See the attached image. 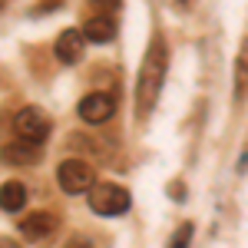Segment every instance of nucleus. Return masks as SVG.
Listing matches in <instances>:
<instances>
[{"label":"nucleus","instance_id":"nucleus-1","mask_svg":"<svg viewBox=\"0 0 248 248\" xmlns=\"http://www.w3.org/2000/svg\"><path fill=\"white\" fill-rule=\"evenodd\" d=\"M166 66H169V53H166V40L153 37L142 66H139V77H136V109L139 116H149L155 106V99L162 93V83H166Z\"/></svg>","mask_w":248,"mask_h":248},{"label":"nucleus","instance_id":"nucleus-2","mask_svg":"<svg viewBox=\"0 0 248 248\" xmlns=\"http://www.w3.org/2000/svg\"><path fill=\"white\" fill-rule=\"evenodd\" d=\"M86 195H90V209L103 218H119L129 212V192L116 182H96Z\"/></svg>","mask_w":248,"mask_h":248},{"label":"nucleus","instance_id":"nucleus-3","mask_svg":"<svg viewBox=\"0 0 248 248\" xmlns=\"http://www.w3.org/2000/svg\"><path fill=\"white\" fill-rule=\"evenodd\" d=\"M57 179L66 195H79V192H90L96 186V172L86 159H63L57 169Z\"/></svg>","mask_w":248,"mask_h":248},{"label":"nucleus","instance_id":"nucleus-4","mask_svg":"<svg viewBox=\"0 0 248 248\" xmlns=\"http://www.w3.org/2000/svg\"><path fill=\"white\" fill-rule=\"evenodd\" d=\"M14 133L27 142H43L50 136V116L43 113L40 106H23L17 116H14Z\"/></svg>","mask_w":248,"mask_h":248},{"label":"nucleus","instance_id":"nucleus-5","mask_svg":"<svg viewBox=\"0 0 248 248\" xmlns=\"http://www.w3.org/2000/svg\"><path fill=\"white\" fill-rule=\"evenodd\" d=\"M113 113H116V103L109 93H90L79 99V119L90 123V126H103Z\"/></svg>","mask_w":248,"mask_h":248},{"label":"nucleus","instance_id":"nucleus-6","mask_svg":"<svg viewBox=\"0 0 248 248\" xmlns=\"http://www.w3.org/2000/svg\"><path fill=\"white\" fill-rule=\"evenodd\" d=\"M57 225H60V218L53 212H30V215L20 222V235H23L27 242H46V238H53Z\"/></svg>","mask_w":248,"mask_h":248},{"label":"nucleus","instance_id":"nucleus-7","mask_svg":"<svg viewBox=\"0 0 248 248\" xmlns=\"http://www.w3.org/2000/svg\"><path fill=\"white\" fill-rule=\"evenodd\" d=\"M83 50H86V37H83V30H63L57 37V46H53V53H57L60 63H66V66H73L83 60Z\"/></svg>","mask_w":248,"mask_h":248},{"label":"nucleus","instance_id":"nucleus-8","mask_svg":"<svg viewBox=\"0 0 248 248\" xmlns=\"http://www.w3.org/2000/svg\"><path fill=\"white\" fill-rule=\"evenodd\" d=\"M0 159L10 162V166H33V162H40V146L27 142V139H17V142H7L0 149Z\"/></svg>","mask_w":248,"mask_h":248},{"label":"nucleus","instance_id":"nucleus-9","mask_svg":"<svg viewBox=\"0 0 248 248\" xmlns=\"http://www.w3.org/2000/svg\"><path fill=\"white\" fill-rule=\"evenodd\" d=\"M83 37L90 40V43H109L116 37V23L113 17H106V14H96L83 23Z\"/></svg>","mask_w":248,"mask_h":248},{"label":"nucleus","instance_id":"nucleus-10","mask_svg":"<svg viewBox=\"0 0 248 248\" xmlns=\"http://www.w3.org/2000/svg\"><path fill=\"white\" fill-rule=\"evenodd\" d=\"M23 205H27V189H23V182H17V179L3 182V186H0V209L3 212H20Z\"/></svg>","mask_w":248,"mask_h":248},{"label":"nucleus","instance_id":"nucleus-11","mask_svg":"<svg viewBox=\"0 0 248 248\" xmlns=\"http://www.w3.org/2000/svg\"><path fill=\"white\" fill-rule=\"evenodd\" d=\"M235 79H238V86H245V83H248V37L242 40V46H238V60H235Z\"/></svg>","mask_w":248,"mask_h":248},{"label":"nucleus","instance_id":"nucleus-12","mask_svg":"<svg viewBox=\"0 0 248 248\" xmlns=\"http://www.w3.org/2000/svg\"><path fill=\"white\" fill-rule=\"evenodd\" d=\"M189 238H192V225H179V232L172 235L169 248H189Z\"/></svg>","mask_w":248,"mask_h":248},{"label":"nucleus","instance_id":"nucleus-13","mask_svg":"<svg viewBox=\"0 0 248 248\" xmlns=\"http://www.w3.org/2000/svg\"><path fill=\"white\" fill-rule=\"evenodd\" d=\"M119 3H123V0H90V7H93L96 14H106V17H109L113 10H119Z\"/></svg>","mask_w":248,"mask_h":248},{"label":"nucleus","instance_id":"nucleus-14","mask_svg":"<svg viewBox=\"0 0 248 248\" xmlns=\"http://www.w3.org/2000/svg\"><path fill=\"white\" fill-rule=\"evenodd\" d=\"M0 248H20V245L14 242V238H3V235H0Z\"/></svg>","mask_w":248,"mask_h":248},{"label":"nucleus","instance_id":"nucleus-15","mask_svg":"<svg viewBox=\"0 0 248 248\" xmlns=\"http://www.w3.org/2000/svg\"><path fill=\"white\" fill-rule=\"evenodd\" d=\"M66 248H90V245H86L83 238H73V242H70V245H66Z\"/></svg>","mask_w":248,"mask_h":248},{"label":"nucleus","instance_id":"nucleus-16","mask_svg":"<svg viewBox=\"0 0 248 248\" xmlns=\"http://www.w3.org/2000/svg\"><path fill=\"white\" fill-rule=\"evenodd\" d=\"M175 3H179V7H192L195 0H175Z\"/></svg>","mask_w":248,"mask_h":248}]
</instances>
